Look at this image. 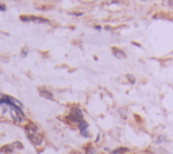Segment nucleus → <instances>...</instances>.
I'll return each mask as SVG.
<instances>
[{"label": "nucleus", "mask_w": 173, "mask_h": 154, "mask_svg": "<svg viewBox=\"0 0 173 154\" xmlns=\"http://www.w3.org/2000/svg\"><path fill=\"white\" fill-rule=\"evenodd\" d=\"M25 130H26V134H27V137H29L30 142H31L34 146L42 145V142H43V135L38 131V127H37L35 124L30 123V124H27L25 127Z\"/></svg>", "instance_id": "obj_1"}, {"label": "nucleus", "mask_w": 173, "mask_h": 154, "mask_svg": "<svg viewBox=\"0 0 173 154\" xmlns=\"http://www.w3.org/2000/svg\"><path fill=\"white\" fill-rule=\"evenodd\" d=\"M84 112L83 109L79 108V107H72L71 111H69V115H68V120L73 123H79L81 120H84Z\"/></svg>", "instance_id": "obj_2"}, {"label": "nucleus", "mask_w": 173, "mask_h": 154, "mask_svg": "<svg viewBox=\"0 0 173 154\" xmlns=\"http://www.w3.org/2000/svg\"><path fill=\"white\" fill-rule=\"evenodd\" d=\"M22 22H34V23H50L45 18H39V16H31V15H22L20 16Z\"/></svg>", "instance_id": "obj_3"}, {"label": "nucleus", "mask_w": 173, "mask_h": 154, "mask_svg": "<svg viewBox=\"0 0 173 154\" xmlns=\"http://www.w3.org/2000/svg\"><path fill=\"white\" fill-rule=\"evenodd\" d=\"M112 54L115 55L116 58H119V60L126 58V53L123 50H120V49H118V47H112Z\"/></svg>", "instance_id": "obj_4"}, {"label": "nucleus", "mask_w": 173, "mask_h": 154, "mask_svg": "<svg viewBox=\"0 0 173 154\" xmlns=\"http://www.w3.org/2000/svg\"><path fill=\"white\" fill-rule=\"evenodd\" d=\"M39 95H41L43 99H49V100H53L54 96H53V93L48 89H39Z\"/></svg>", "instance_id": "obj_5"}, {"label": "nucleus", "mask_w": 173, "mask_h": 154, "mask_svg": "<svg viewBox=\"0 0 173 154\" xmlns=\"http://www.w3.org/2000/svg\"><path fill=\"white\" fill-rule=\"evenodd\" d=\"M77 127H79L80 131H86V130H88V123H86L85 120H81V122L77 123Z\"/></svg>", "instance_id": "obj_6"}, {"label": "nucleus", "mask_w": 173, "mask_h": 154, "mask_svg": "<svg viewBox=\"0 0 173 154\" xmlns=\"http://www.w3.org/2000/svg\"><path fill=\"white\" fill-rule=\"evenodd\" d=\"M85 154H97V153H96V149L93 148L92 145H86V148H85Z\"/></svg>", "instance_id": "obj_7"}, {"label": "nucleus", "mask_w": 173, "mask_h": 154, "mask_svg": "<svg viewBox=\"0 0 173 154\" xmlns=\"http://www.w3.org/2000/svg\"><path fill=\"white\" fill-rule=\"evenodd\" d=\"M126 151H128L127 148H119V149H115V150H112L111 154H123V153H126Z\"/></svg>", "instance_id": "obj_8"}, {"label": "nucleus", "mask_w": 173, "mask_h": 154, "mask_svg": "<svg viewBox=\"0 0 173 154\" xmlns=\"http://www.w3.org/2000/svg\"><path fill=\"white\" fill-rule=\"evenodd\" d=\"M1 150H3L4 153H11V151L14 150V149H12V146H11V145H7V146H4V148L1 149Z\"/></svg>", "instance_id": "obj_9"}, {"label": "nucleus", "mask_w": 173, "mask_h": 154, "mask_svg": "<svg viewBox=\"0 0 173 154\" xmlns=\"http://www.w3.org/2000/svg\"><path fill=\"white\" fill-rule=\"evenodd\" d=\"M11 146H12V149H23V145L20 143V142H15V143H12Z\"/></svg>", "instance_id": "obj_10"}, {"label": "nucleus", "mask_w": 173, "mask_h": 154, "mask_svg": "<svg viewBox=\"0 0 173 154\" xmlns=\"http://www.w3.org/2000/svg\"><path fill=\"white\" fill-rule=\"evenodd\" d=\"M128 78V80H130V83L131 84H134L135 83V78H134V76H131V74H127V76H126Z\"/></svg>", "instance_id": "obj_11"}, {"label": "nucleus", "mask_w": 173, "mask_h": 154, "mask_svg": "<svg viewBox=\"0 0 173 154\" xmlns=\"http://www.w3.org/2000/svg\"><path fill=\"white\" fill-rule=\"evenodd\" d=\"M6 10H7V7L4 4H0V11H6Z\"/></svg>", "instance_id": "obj_12"}, {"label": "nucleus", "mask_w": 173, "mask_h": 154, "mask_svg": "<svg viewBox=\"0 0 173 154\" xmlns=\"http://www.w3.org/2000/svg\"><path fill=\"white\" fill-rule=\"evenodd\" d=\"M27 55V49H23V51H22V57H26Z\"/></svg>", "instance_id": "obj_13"}, {"label": "nucleus", "mask_w": 173, "mask_h": 154, "mask_svg": "<svg viewBox=\"0 0 173 154\" xmlns=\"http://www.w3.org/2000/svg\"><path fill=\"white\" fill-rule=\"evenodd\" d=\"M164 141H167V139L161 137V138H158V139H157V143H161V142H164Z\"/></svg>", "instance_id": "obj_14"}]
</instances>
